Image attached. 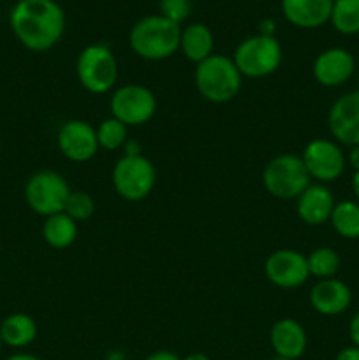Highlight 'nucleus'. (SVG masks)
Returning a JSON list of instances; mask_svg holds the SVG:
<instances>
[{"label": "nucleus", "instance_id": "f257e3e1", "mask_svg": "<svg viewBox=\"0 0 359 360\" xmlns=\"http://www.w3.org/2000/svg\"><path fill=\"white\" fill-rule=\"evenodd\" d=\"M18 41L30 51H48L65 32V13L55 0H18L9 16Z\"/></svg>", "mask_w": 359, "mask_h": 360}, {"label": "nucleus", "instance_id": "f03ea898", "mask_svg": "<svg viewBox=\"0 0 359 360\" xmlns=\"http://www.w3.org/2000/svg\"><path fill=\"white\" fill-rule=\"evenodd\" d=\"M182 28L160 14L144 16L130 28V49L139 58L148 62H160L180 49Z\"/></svg>", "mask_w": 359, "mask_h": 360}, {"label": "nucleus", "instance_id": "7ed1b4c3", "mask_svg": "<svg viewBox=\"0 0 359 360\" xmlns=\"http://www.w3.org/2000/svg\"><path fill=\"white\" fill-rule=\"evenodd\" d=\"M194 83L201 97L208 102L225 104L238 97L243 76L234 60L224 55H211L196 65Z\"/></svg>", "mask_w": 359, "mask_h": 360}, {"label": "nucleus", "instance_id": "20e7f679", "mask_svg": "<svg viewBox=\"0 0 359 360\" xmlns=\"http://www.w3.org/2000/svg\"><path fill=\"white\" fill-rule=\"evenodd\" d=\"M263 185L270 195L282 200H291L298 199L312 185V178L301 157L284 153L267 162L263 171Z\"/></svg>", "mask_w": 359, "mask_h": 360}, {"label": "nucleus", "instance_id": "39448f33", "mask_svg": "<svg viewBox=\"0 0 359 360\" xmlns=\"http://www.w3.org/2000/svg\"><path fill=\"white\" fill-rule=\"evenodd\" d=\"M76 76L90 94H108L118 81V62L111 48L106 44L87 46L76 60Z\"/></svg>", "mask_w": 359, "mask_h": 360}, {"label": "nucleus", "instance_id": "423d86ee", "mask_svg": "<svg viewBox=\"0 0 359 360\" xmlns=\"http://www.w3.org/2000/svg\"><path fill=\"white\" fill-rule=\"evenodd\" d=\"M282 56V46L275 35L257 34L236 46L232 60L241 76L259 79L270 76L280 67Z\"/></svg>", "mask_w": 359, "mask_h": 360}, {"label": "nucleus", "instance_id": "0eeeda50", "mask_svg": "<svg viewBox=\"0 0 359 360\" xmlns=\"http://www.w3.org/2000/svg\"><path fill=\"white\" fill-rule=\"evenodd\" d=\"M113 186L122 199L139 202L155 188L157 172L144 155H123L113 167Z\"/></svg>", "mask_w": 359, "mask_h": 360}, {"label": "nucleus", "instance_id": "6e6552de", "mask_svg": "<svg viewBox=\"0 0 359 360\" xmlns=\"http://www.w3.org/2000/svg\"><path fill=\"white\" fill-rule=\"evenodd\" d=\"M70 188L65 178L55 171H39L25 185V200L34 213L48 218L62 213Z\"/></svg>", "mask_w": 359, "mask_h": 360}, {"label": "nucleus", "instance_id": "1a4fd4ad", "mask_svg": "<svg viewBox=\"0 0 359 360\" xmlns=\"http://www.w3.org/2000/svg\"><path fill=\"white\" fill-rule=\"evenodd\" d=\"M113 118L120 120L127 127L144 125L157 112L155 94L144 84L129 83L116 88L109 98Z\"/></svg>", "mask_w": 359, "mask_h": 360}, {"label": "nucleus", "instance_id": "9d476101", "mask_svg": "<svg viewBox=\"0 0 359 360\" xmlns=\"http://www.w3.org/2000/svg\"><path fill=\"white\" fill-rule=\"evenodd\" d=\"M301 160L310 178L319 183L336 181L345 172L347 158L338 143L329 139H313L305 146Z\"/></svg>", "mask_w": 359, "mask_h": 360}, {"label": "nucleus", "instance_id": "9b49d317", "mask_svg": "<svg viewBox=\"0 0 359 360\" xmlns=\"http://www.w3.org/2000/svg\"><path fill=\"white\" fill-rule=\"evenodd\" d=\"M58 150L67 160L83 164L92 160L99 153L97 132L94 127L84 120H69L63 123L56 136Z\"/></svg>", "mask_w": 359, "mask_h": 360}, {"label": "nucleus", "instance_id": "f8f14e48", "mask_svg": "<svg viewBox=\"0 0 359 360\" xmlns=\"http://www.w3.org/2000/svg\"><path fill=\"white\" fill-rule=\"evenodd\" d=\"M264 274L278 288H298L310 278L306 255L298 250H277L264 264Z\"/></svg>", "mask_w": 359, "mask_h": 360}, {"label": "nucleus", "instance_id": "ddd939ff", "mask_svg": "<svg viewBox=\"0 0 359 360\" xmlns=\"http://www.w3.org/2000/svg\"><path fill=\"white\" fill-rule=\"evenodd\" d=\"M331 136L347 146H359V90L341 95L327 112Z\"/></svg>", "mask_w": 359, "mask_h": 360}, {"label": "nucleus", "instance_id": "4468645a", "mask_svg": "<svg viewBox=\"0 0 359 360\" xmlns=\"http://www.w3.org/2000/svg\"><path fill=\"white\" fill-rule=\"evenodd\" d=\"M355 70V60L344 48L324 49L313 60L312 72L317 83L326 88H336L347 83Z\"/></svg>", "mask_w": 359, "mask_h": 360}, {"label": "nucleus", "instance_id": "2eb2a0df", "mask_svg": "<svg viewBox=\"0 0 359 360\" xmlns=\"http://www.w3.org/2000/svg\"><path fill=\"white\" fill-rule=\"evenodd\" d=\"M352 292L347 283L336 278L319 280L310 290V304L324 316H336L351 308Z\"/></svg>", "mask_w": 359, "mask_h": 360}, {"label": "nucleus", "instance_id": "dca6fc26", "mask_svg": "<svg viewBox=\"0 0 359 360\" xmlns=\"http://www.w3.org/2000/svg\"><path fill=\"white\" fill-rule=\"evenodd\" d=\"M270 343L275 352V357L298 360L305 355L308 338H306L305 327L298 320L282 319L271 327Z\"/></svg>", "mask_w": 359, "mask_h": 360}, {"label": "nucleus", "instance_id": "f3484780", "mask_svg": "<svg viewBox=\"0 0 359 360\" xmlns=\"http://www.w3.org/2000/svg\"><path fill=\"white\" fill-rule=\"evenodd\" d=\"M282 14L298 28H319L329 23L333 0H280Z\"/></svg>", "mask_w": 359, "mask_h": 360}, {"label": "nucleus", "instance_id": "a211bd4d", "mask_svg": "<svg viewBox=\"0 0 359 360\" xmlns=\"http://www.w3.org/2000/svg\"><path fill=\"white\" fill-rule=\"evenodd\" d=\"M296 200H298V206H296L298 217L312 227H319L329 221L334 204H336L331 190L322 183H315V185L312 183Z\"/></svg>", "mask_w": 359, "mask_h": 360}, {"label": "nucleus", "instance_id": "6ab92c4d", "mask_svg": "<svg viewBox=\"0 0 359 360\" xmlns=\"http://www.w3.org/2000/svg\"><path fill=\"white\" fill-rule=\"evenodd\" d=\"M213 34L204 23H190L182 30L180 51L189 62L196 63V65L213 55Z\"/></svg>", "mask_w": 359, "mask_h": 360}, {"label": "nucleus", "instance_id": "aec40b11", "mask_svg": "<svg viewBox=\"0 0 359 360\" xmlns=\"http://www.w3.org/2000/svg\"><path fill=\"white\" fill-rule=\"evenodd\" d=\"M37 323L30 315L14 313L4 319L0 323V338L2 343L11 348H25L32 345L37 338Z\"/></svg>", "mask_w": 359, "mask_h": 360}, {"label": "nucleus", "instance_id": "412c9836", "mask_svg": "<svg viewBox=\"0 0 359 360\" xmlns=\"http://www.w3.org/2000/svg\"><path fill=\"white\" fill-rule=\"evenodd\" d=\"M42 238L55 250L69 248L77 238V221L67 217L63 211L51 214L46 218L44 225H42Z\"/></svg>", "mask_w": 359, "mask_h": 360}, {"label": "nucleus", "instance_id": "4be33fe9", "mask_svg": "<svg viewBox=\"0 0 359 360\" xmlns=\"http://www.w3.org/2000/svg\"><path fill=\"white\" fill-rule=\"evenodd\" d=\"M334 232L345 239H359V202L341 200L334 204L329 218Z\"/></svg>", "mask_w": 359, "mask_h": 360}, {"label": "nucleus", "instance_id": "5701e85b", "mask_svg": "<svg viewBox=\"0 0 359 360\" xmlns=\"http://www.w3.org/2000/svg\"><path fill=\"white\" fill-rule=\"evenodd\" d=\"M329 23L341 35L359 34V0H333Z\"/></svg>", "mask_w": 359, "mask_h": 360}, {"label": "nucleus", "instance_id": "b1692460", "mask_svg": "<svg viewBox=\"0 0 359 360\" xmlns=\"http://www.w3.org/2000/svg\"><path fill=\"white\" fill-rule=\"evenodd\" d=\"M306 264H308L310 276H315L319 280H327V278H334L340 271L341 259L333 248L329 246H320L310 252L306 257Z\"/></svg>", "mask_w": 359, "mask_h": 360}, {"label": "nucleus", "instance_id": "393cba45", "mask_svg": "<svg viewBox=\"0 0 359 360\" xmlns=\"http://www.w3.org/2000/svg\"><path fill=\"white\" fill-rule=\"evenodd\" d=\"M95 132H97L99 148L102 150L116 151L125 146V143L129 141L127 139V125H123L120 120L113 118V116L102 120Z\"/></svg>", "mask_w": 359, "mask_h": 360}, {"label": "nucleus", "instance_id": "a878e982", "mask_svg": "<svg viewBox=\"0 0 359 360\" xmlns=\"http://www.w3.org/2000/svg\"><path fill=\"white\" fill-rule=\"evenodd\" d=\"M63 213L73 218L74 221H77V224L88 220L95 213L94 197L87 192H81V190H74V192L70 190L65 207H63Z\"/></svg>", "mask_w": 359, "mask_h": 360}, {"label": "nucleus", "instance_id": "bb28decb", "mask_svg": "<svg viewBox=\"0 0 359 360\" xmlns=\"http://www.w3.org/2000/svg\"><path fill=\"white\" fill-rule=\"evenodd\" d=\"M158 7H160V16L168 18L172 23L182 25L192 13V0H160Z\"/></svg>", "mask_w": 359, "mask_h": 360}, {"label": "nucleus", "instance_id": "cd10ccee", "mask_svg": "<svg viewBox=\"0 0 359 360\" xmlns=\"http://www.w3.org/2000/svg\"><path fill=\"white\" fill-rule=\"evenodd\" d=\"M348 336H351L352 345L359 348V311H355L351 323H348Z\"/></svg>", "mask_w": 359, "mask_h": 360}, {"label": "nucleus", "instance_id": "c85d7f7f", "mask_svg": "<svg viewBox=\"0 0 359 360\" xmlns=\"http://www.w3.org/2000/svg\"><path fill=\"white\" fill-rule=\"evenodd\" d=\"M334 360H359V348L358 347H347L344 350L338 352V355L334 357Z\"/></svg>", "mask_w": 359, "mask_h": 360}, {"label": "nucleus", "instance_id": "c756f323", "mask_svg": "<svg viewBox=\"0 0 359 360\" xmlns=\"http://www.w3.org/2000/svg\"><path fill=\"white\" fill-rule=\"evenodd\" d=\"M144 360H182L175 352H169V350H158L153 352V354L148 355Z\"/></svg>", "mask_w": 359, "mask_h": 360}, {"label": "nucleus", "instance_id": "7c9ffc66", "mask_svg": "<svg viewBox=\"0 0 359 360\" xmlns=\"http://www.w3.org/2000/svg\"><path fill=\"white\" fill-rule=\"evenodd\" d=\"M345 158H347V164L354 169V172H359V146H352Z\"/></svg>", "mask_w": 359, "mask_h": 360}, {"label": "nucleus", "instance_id": "2f4dec72", "mask_svg": "<svg viewBox=\"0 0 359 360\" xmlns=\"http://www.w3.org/2000/svg\"><path fill=\"white\" fill-rule=\"evenodd\" d=\"M273 27H275L273 21H271V20H264L263 23H260L259 34H263V35H275Z\"/></svg>", "mask_w": 359, "mask_h": 360}, {"label": "nucleus", "instance_id": "473e14b6", "mask_svg": "<svg viewBox=\"0 0 359 360\" xmlns=\"http://www.w3.org/2000/svg\"><path fill=\"white\" fill-rule=\"evenodd\" d=\"M6 360H42V359L35 357V355H32V354H14Z\"/></svg>", "mask_w": 359, "mask_h": 360}, {"label": "nucleus", "instance_id": "72a5a7b5", "mask_svg": "<svg viewBox=\"0 0 359 360\" xmlns=\"http://www.w3.org/2000/svg\"><path fill=\"white\" fill-rule=\"evenodd\" d=\"M352 192L359 202V172H354V176H352Z\"/></svg>", "mask_w": 359, "mask_h": 360}, {"label": "nucleus", "instance_id": "f704fd0d", "mask_svg": "<svg viewBox=\"0 0 359 360\" xmlns=\"http://www.w3.org/2000/svg\"><path fill=\"white\" fill-rule=\"evenodd\" d=\"M182 360H211V359L208 357V355L196 352V354H189V355H187V357H183Z\"/></svg>", "mask_w": 359, "mask_h": 360}, {"label": "nucleus", "instance_id": "c9c22d12", "mask_svg": "<svg viewBox=\"0 0 359 360\" xmlns=\"http://www.w3.org/2000/svg\"><path fill=\"white\" fill-rule=\"evenodd\" d=\"M270 360H287V359H282V357H273V359H270Z\"/></svg>", "mask_w": 359, "mask_h": 360}, {"label": "nucleus", "instance_id": "e433bc0d", "mask_svg": "<svg viewBox=\"0 0 359 360\" xmlns=\"http://www.w3.org/2000/svg\"><path fill=\"white\" fill-rule=\"evenodd\" d=\"M2 345H4V343H2V338H0V348H2Z\"/></svg>", "mask_w": 359, "mask_h": 360}]
</instances>
